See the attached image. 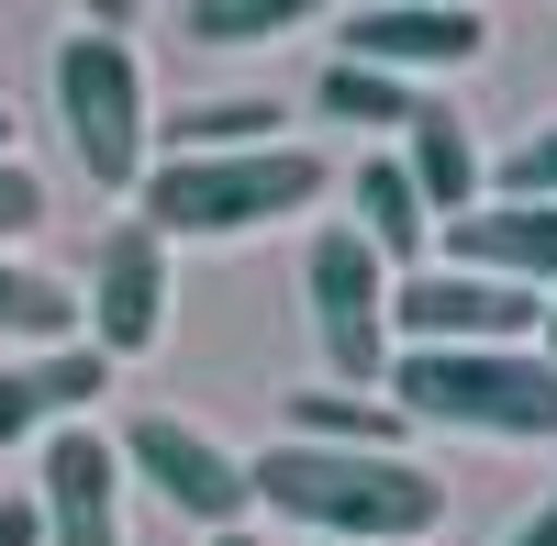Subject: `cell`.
Here are the masks:
<instances>
[{
	"label": "cell",
	"mask_w": 557,
	"mask_h": 546,
	"mask_svg": "<svg viewBox=\"0 0 557 546\" xmlns=\"http://www.w3.org/2000/svg\"><path fill=\"white\" fill-rule=\"evenodd\" d=\"M246 480L312 546H424L446 524V480L424 458H401V446H301V435H278L268 458H246Z\"/></svg>",
	"instance_id": "1"
},
{
	"label": "cell",
	"mask_w": 557,
	"mask_h": 546,
	"mask_svg": "<svg viewBox=\"0 0 557 546\" xmlns=\"http://www.w3.org/2000/svg\"><path fill=\"white\" fill-rule=\"evenodd\" d=\"M323 201V157L312 146H246V157H157L146 167V223L168 246L190 235H268V223H290Z\"/></svg>",
	"instance_id": "2"
},
{
	"label": "cell",
	"mask_w": 557,
	"mask_h": 546,
	"mask_svg": "<svg viewBox=\"0 0 557 546\" xmlns=\"http://www.w3.org/2000/svg\"><path fill=\"white\" fill-rule=\"evenodd\" d=\"M391 413L457 424V435H557V369L535 346H401Z\"/></svg>",
	"instance_id": "3"
},
{
	"label": "cell",
	"mask_w": 557,
	"mask_h": 546,
	"mask_svg": "<svg viewBox=\"0 0 557 546\" xmlns=\"http://www.w3.org/2000/svg\"><path fill=\"white\" fill-rule=\"evenodd\" d=\"M57 123H67V157H78L89 190H146L157 123H146V67H134L123 34H67L57 45Z\"/></svg>",
	"instance_id": "4"
},
{
	"label": "cell",
	"mask_w": 557,
	"mask_h": 546,
	"mask_svg": "<svg viewBox=\"0 0 557 546\" xmlns=\"http://www.w3.org/2000/svg\"><path fill=\"white\" fill-rule=\"evenodd\" d=\"M301 290H312V335H323V369L335 390H391V268L357 223H323L301 246Z\"/></svg>",
	"instance_id": "5"
},
{
	"label": "cell",
	"mask_w": 557,
	"mask_h": 546,
	"mask_svg": "<svg viewBox=\"0 0 557 546\" xmlns=\"http://www.w3.org/2000/svg\"><path fill=\"white\" fill-rule=\"evenodd\" d=\"M123 480H146L168 513H190L201 535H235L246 513H257V480H246V458L235 446H212L201 424H178V413H134L123 435Z\"/></svg>",
	"instance_id": "6"
},
{
	"label": "cell",
	"mask_w": 557,
	"mask_h": 546,
	"mask_svg": "<svg viewBox=\"0 0 557 546\" xmlns=\"http://www.w3.org/2000/svg\"><path fill=\"white\" fill-rule=\"evenodd\" d=\"M546 324V301L480 268H412L391 280V346H524Z\"/></svg>",
	"instance_id": "7"
},
{
	"label": "cell",
	"mask_w": 557,
	"mask_h": 546,
	"mask_svg": "<svg viewBox=\"0 0 557 546\" xmlns=\"http://www.w3.org/2000/svg\"><path fill=\"white\" fill-rule=\"evenodd\" d=\"M78 324H89V346H101V357H157V346H168V235H157L146 212L101 235Z\"/></svg>",
	"instance_id": "8"
},
{
	"label": "cell",
	"mask_w": 557,
	"mask_h": 546,
	"mask_svg": "<svg viewBox=\"0 0 557 546\" xmlns=\"http://www.w3.org/2000/svg\"><path fill=\"white\" fill-rule=\"evenodd\" d=\"M335 57H346V67H380V78L480 67V57H491V23L469 12V0H368V12L335 23Z\"/></svg>",
	"instance_id": "9"
},
{
	"label": "cell",
	"mask_w": 557,
	"mask_h": 546,
	"mask_svg": "<svg viewBox=\"0 0 557 546\" xmlns=\"http://www.w3.org/2000/svg\"><path fill=\"white\" fill-rule=\"evenodd\" d=\"M34 513H45V546H123V446L57 424L34 458Z\"/></svg>",
	"instance_id": "10"
},
{
	"label": "cell",
	"mask_w": 557,
	"mask_h": 546,
	"mask_svg": "<svg viewBox=\"0 0 557 546\" xmlns=\"http://www.w3.org/2000/svg\"><path fill=\"white\" fill-rule=\"evenodd\" d=\"M446 268H480V280L513 290H557V201H480L469 223H446Z\"/></svg>",
	"instance_id": "11"
},
{
	"label": "cell",
	"mask_w": 557,
	"mask_h": 546,
	"mask_svg": "<svg viewBox=\"0 0 557 546\" xmlns=\"http://www.w3.org/2000/svg\"><path fill=\"white\" fill-rule=\"evenodd\" d=\"M101 390H112V357L101 346H45V357H23V369H0V446H23L45 424L89 413Z\"/></svg>",
	"instance_id": "12"
},
{
	"label": "cell",
	"mask_w": 557,
	"mask_h": 546,
	"mask_svg": "<svg viewBox=\"0 0 557 546\" xmlns=\"http://www.w3.org/2000/svg\"><path fill=\"white\" fill-rule=\"evenodd\" d=\"M401 167H412V190H424V212H435V223H469V212L491 201L480 134H469V112H446V101H424V112L401 123Z\"/></svg>",
	"instance_id": "13"
},
{
	"label": "cell",
	"mask_w": 557,
	"mask_h": 546,
	"mask_svg": "<svg viewBox=\"0 0 557 546\" xmlns=\"http://www.w3.org/2000/svg\"><path fill=\"white\" fill-rule=\"evenodd\" d=\"M346 201H357L346 223L380 246V268H391V280H412L424 246H435V212H424V190H412V167H401V157H368V167L346 178Z\"/></svg>",
	"instance_id": "14"
},
{
	"label": "cell",
	"mask_w": 557,
	"mask_h": 546,
	"mask_svg": "<svg viewBox=\"0 0 557 546\" xmlns=\"http://www.w3.org/2000/svg\"><path fill=\"white\" fill-rule=\"evenodd\" d=\"M312 112H323V123L401 134L412 112H424V89H412V78H380V67H346V57H323V78H312Z\"/></svg>",
	"instance_id": "15"
},
{
	"label": "cell",
	"mask_w": 557,
	"mask_h": 546,
	"mask_svg": "<svg viewBox=\"0 0 557 546\" xmlns=\"http://www.w3.org/2000/svg\"><path fill=\"white\" fill-rule=\"evenodd\" d=\"M335 12V0H190V12H178V34L190 45H278V34H301V23H323Z\"/></svg>",
	"instance_id": "16"
},
{
	"label": "cell",
	"mask_w": 557,
	"mask_h": 546,
	"mask_svg": "<svg viewBox=\"0 0 557 546\" xmlns=\"http://www.w3.org/2000/svg\"><path fill=\"white\" fill-rule=\"evenodd\" d=\"M157 134H168V157H246V146H278V101H190Z\"/></svg>",
	"instance_id": "17"
},
{
	"label": "cell",
	"mask_w": 557,
	"mask_h": 546,
	"mask_svg": "<svg viewBox=\"0 0 557 546\" xmlns=\"http://www.w3.org/2000/svg\"><path fill=\"white\" fill-rule=\"evenodd\" d=\"M0 335H12V346H78V301L57 290V280H45V268H23V257H0Z\"/></svg>",
	"instance_id": "18"
},
{
	"label": "cell",
	"mask_w": 557,
	"mask_h": 546,
	"mask_svg": "<svg viewBox=\"0 0 557 546\" xmlns=\"http://www.w3.org/2000/svg\"><path fill=\"white\" fill-rule=\"evenodd\" d=\"M290 435L301 446H401V413L368 390H290Z\"/></svg>",
	"instance_id": "19"
},
{
	"label": "cell",
	"mask_w": 557,
	"mask_h": 546,
	"mask_svg": "<svg viewBox=\"0 0 557 546\" xmlns=\"http://www.w3.org/2000/svg\"><path fill=\"white\" fill-rule=\"evenodd\" d=\"M491 201H557V123H535L513 157H502V190Z\"/></svg>",
	"instance_id": "20"
},
{
	"label": "cell",
	"mask_w": 557,
	"mask_h": 546,
	"mask_svg": "<svg viewBox=\"0 0 557 546\" xmlns=\"http://www.w3.org/2000/svg\"><path fill=\"white\" fill-rule=\"evenodd\" d=\"M34 223H45V178H34L23 157H0V246H23Z\"/></svg>",
	"instance_id": "21"
},
{
	"label": "cell",
	"mask_w": 557,
	"mask_h": 546,
	"mask_svg": "<svg viewBox=\"0 0 557 546\" xmlns=\"http://www.w3.org/2000/svg\"><path fill=\"white\" fill-rule=\"evenodd\" d=\"M0 546H45V513H34V491H0Z\"/></svg>",
	"instance_id": "22"
},
{
	"label": "cell",
	"mask_w": 557,
	"mask_h": 546,
	"mask_svg": "<svg viewBox=\"0 0 557 546\" xmlns=\"http://www.w3.org/2000/svg\"><path fill=\"white\" fill-rule=\"evenodd\" d=\"M502 546H557V491H546V502H535V513H524L513 535H502Z\"/></svg>",
	"instance_id": "23"
},
{
	"label": "cell",
	"mask_w": 557,
	"mask_h": 546,
	"mask_svg": "<svg viewBox=\"0 0 557 546\" xmlns=\"http://www.w3.org/2000/svg\"><path fill=\"white\" fill-rule=\"evenodd\" d=\"M89 12V34H134V12H146V0H78Z\"/></svg>",
	"instance_id": "24"
},
{
	"label": "cell",
	"mask_w": 557,
	"mask_h": 546,
	"mask_svg": "<svg viewBox=\"0 0 557 546\" xmlns=\"http://www.w3.org/2000/svg\"><path fill=\"white\" fill-rule=\"evenodd\" d=\"M546 369H557V301H546Z\"/></svg>",
	"instance_id": "25"
},
{
	"label": "cell",
	"mask_w": 557,
	"mask_h": 546,
	"mask_svg": "<svg viewBox=\"0 0 557 546\" xmlns=\"http://www.w3.org/2000/svg\"><path fill=\"white\" fill-rule=\"evenodd\" d=\"M212 546H257V535H246V524H235V535H212Z\"/></svg>",
	"instance_id": "26"
},
{
	"label": "cell",
	"mask_w": 557,
	"mask_h": 546,
	"mask_svg": "<svg viewBox=\"0 0 557 546\" xmlns=\"http://www.w3.org/2000/svg\"><path fill=\"white\" fill-rule=\"evenodd\" d=\"M0 157H12V112H0Z\"/></svg>",
	"instance_id": "27"
}]
</instances>
